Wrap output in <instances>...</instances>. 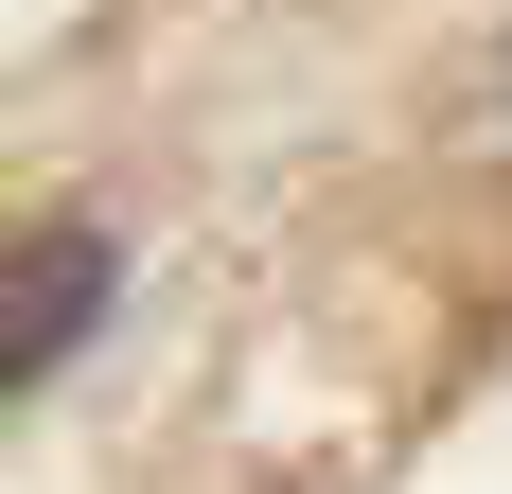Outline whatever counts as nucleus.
Wrapping results in <instances>:
<instances>
[{
    "instance_id": "1",
    "label": "nucleus",
    "mask_w": 512,
    "mask_h": 494,
    "mask_svg": "<svg viewBox=\"0 0 512 494\" xmlns=\"http://www.w3.org/2000/svg\"><path fill=\"white\" fill-rule=\"evenodd\" d=\"M106 283H124V265H106V230H71V212L0 247V406L36 389V371H71V353H89Z\"/></svg>"
}]
</instances>
